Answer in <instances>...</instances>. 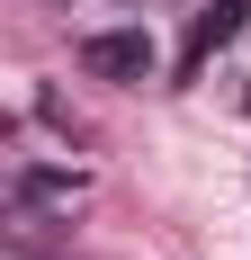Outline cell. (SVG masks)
Segmentation results:
<instances>
[{
	"label": "cell",
	"instance_id": "cell-1",
	"mask_svg": "<svg viewBox=\"0 0 251 260\" xmlns=\"http://www.w3.org/2000/svg\"><path fill=\"white\" fill-rule=\"evenodd\" d=\"M81 188H90V171H72V161H18L9 171V215H45V207L72 215Z\"/></svg>",
	"mask_w": 251,
	"mask_h": 260
},
{
	"label": "cell",
	"instance_id": "cell-2",
	"mask_svg": "<svg viewBox=\"0 0 251 260\" xmlns=\"http://www.w3.org/2000/svg\"><path fill=\"white\" fill-rule=\"evenodd\" d=\"M81 72L144 81V72H152V36H144V27H99V36H81Z\"/></svg>",
	"mask_w": 251,
	"mask_h": 260
},
{
	"label": "cell",
	"instance_id": "cell-3",
	"mask_svg": "<svg viewBox=\"0 0 251 260\" xmlns=\"http://www.w3.org/2000/svg\"><path fill=\"white\" fill-rule=\"evenodd\" d=\"M242 9H251V0H215V9L189 27V63H179V72H206V63H215V45H233V36H242Z\"/></svg>",
	"mask_w": 251,
	"mask_h": 260
}]
</instances>
